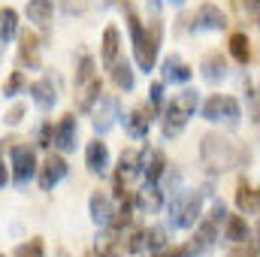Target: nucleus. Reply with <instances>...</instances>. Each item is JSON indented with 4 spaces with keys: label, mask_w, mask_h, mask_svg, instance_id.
<instances>
[{
    "label": "nucleus",
    "mask_w": 260,
    "mask_h": 257,
    "mask_svg": "<svg viewBox=\"0 0 260 257\" xmlns=\"http://www.w3.org/2000/svg\"><path fill=\"white\" fill-rule=\"evenodd\" d=\"M85 167L91 170V173H106V167H109V148H106V142H100V139H94V142H88V148H85Z\"/></svg>",
    "instance_id": "nucleus-17"
},
{
    "label": "nucleus",
    "mask_w": 260,
    "mask_h": 257,
    "mask_svg": "<svg viewBox=\"0 0 260 257\" xmlns=\"http://www.w3.org/2000/svg\"><path fill=\"white\" fill-rule=\"evenodd\" d=\"M118 49H121V34H118L115 24H109V27L103 30V52H100L106 70H112V67L118 64Z\"/></svg>",
    "instance_id": "nucleus-19"
},
{
    "label": "nucleus",
    "mask_w": 260,
    "mask_h": 257,
    "mask_svg": "<svg viewBox=\"0 0 260 257\" xmlns=\"http://www.w3.org/2000/svg\"><path fill=\"white\" fill-rule=\"evenodd\" d=\"M197 106H200V94L191 91V88H185L182 94H176L173 100H170V106H167V121H164V136L170 139V136H179L182 127L188 124V118L197 112Z\"/></svg>",
    "instance_id": "nucleus-3"
},
{
    "label": "nucleus",
    "mask_w": 260,
    "mask_h": 257,
    "mask_svg": "<svg viewBox=\"0 0 260 257\" xmlns=\"http://www.w3.org/2000/svg\"><path fill=\"white\" fill-rule=\"evenodd\" d=\"M227 46H230V55H233L239 64H248V61H251V43H248L245 30H233L230 40H227Z\"/></svg>",
    "instance_id": "nucleus-24"
},
{
    "label": "nucleus",
    "mask_w": 260,
    "mask_h": 257,
    "mask_svg": "<svg viewBox=\"0 0 260 257\" xmlns=\"http://www.w3.org/2000/svg\"><path fill=\"white\" fill-rule=\"evenodd\" d=\"M76 133H79V124H76V115H70L67 112L64 118H61V124L55 127V145L61 148V151H73L76 148Z\"/></svg>",
    "instance_id": "nucleus-18"
},
{
    "label": "nucleus",
    "mask_w": 260,
    "mask_h": 257,
    "mask_svg": "<svg viewBox=\"0 0 260 257\" xmlns=\"http://www.w3.org/2000/svg\"><path fill=\"white\" fill-rule=\"evenodd\" d=\"M133 206L142 212V215H154V212H160V206H164V191L154 185V182H145L136 197H133Z\"/></svg>",
    "instance_id": "nucleus-10"
},
{
    "label": "nucleus",
    "mask_w": 260,
    "mask_h": 257,
    "mask_svg": "<svg viewBox=\"0 0 260 257\" xmlns=\"http://www.w3.org/2000/svg\"><path fill=\"white\" fill-rule=\"evenodd\" d=\"M40 145H55V127L49 121L40 127Z\"/></svg>",
    "instance_id": "nucleus-37"
},
{
    "label": "nucleus",
    "mask_w": 260,
    "mask_h": 257,
    "mask_svg": "<svg viewBox=\"0 0 260 257\" xmlns=\"http://www.w3.org/2000/svg\"><path fill=\"white\" fill-rule=\"evenodd\" d=\"M200 160L209 173H227V170L245 167L251 160V151L245 145H236L230 136L212 130L200 139Z\"/></svg>",
    "instance_id": "nucleus-1"
},
{
    "label": "nucleus",
    "mask_w": 260,
    "mask_h": 257,
    "mask_svg": "<svg viewBox=\"0 0 260 257\" xmlns=\"http://www.w3.org/2000/svg\"><path fill=\"white\" fill-rule=\"evenodd\" d=\"M61 6H64L67 15H76V12H85L88 9V0H64Z\"/></svg>",
    "instance_id": "nucleus-36"
},
{
    "label": "nucleus",
    "mask_w": 260,
    "mask_h": 257,
    "mask_svg": "<svg viewBox=\"0 0 260 257\" xmlns=\"http://www.w3.org/2000/svg\"><path fill=\"white\" fill-rule=\"evenodd\" d=\"M15 34H18V12L12 6H3L0 9V43H9Z\"/></svg>",
    "instance_id": "nucleus-26"
},
{
    "label": "nucleus",
    "mask_w": 260,
    "mask_h": 257,
    "mask_svg": "<svg viewBox=\"0 0 260 257\" xmlns=\"http://www.w3.org/2000/svg\"><path fill=\"white\" fill-rule=\"evenodd\" d=\"M203 212V194L200 191H179L170 203V224L173 230H188L200 221Z\"/></svg>",
    "instance_id": "nucleus-4"
},
{
    "label": "nucleus",
    "mask_w": 260,
    "mask_h": 257,
    "mask_svg": "<svg viewBox=\"0 0 260 257\" xmlns=\"http://www.w3.org/2000/svg\"><path fill=\"white\" fill-rule=\"evenodd\" d=\"M94 58H88V55H85V58H82V61H79V70H76V85H79V82H88V79H94V76H97V70H94Z\"/></svg>",
    "instance_id": "nucleus-32"
},
{
    "label": "nucleus",
    "mask_w": 260,
    "mask_h": 257,
    "mask_svg": "<svg viewBox=\"0 0 260 257\" xmlns=\"http://www.w3.org/2000/svg\"><path fill=\"white\" fill-rule=\"evenodd\" d=\"M12 257H46V245H43L40 236H37V239H27V242H21V245L15 248Z\"/></svg>",
    "instance_id": "nucleus-29"
},
{
    "label": "nucleus",
    "mask_w": 260,
    "mask_h": 257,
    "mask_svg": "<svg viewBox=\"0 0 260 257\" xmlns=\"http://www.w3.org/2000/svg\"><path fill=\"white\" fill-rule=\"evenodd\" d=\"M88 209H91V221H94L97 227H106V224L112 221V215H115L112 197H109L106 191H94V194H91V203H88Z\"/></svg>",
    "instance_id": "nucleus-13"
},
{
    "label": "nucleus",
    "mask_w": 260,
    "mask_h": 257,
    "mask_svg": "<svg viewBox=\"0 0 260 257\" xmlns=\"http://www.w3.org/2000/svg\"><path fill=\"white\" fill-rule=\"evenodd\" d=\"M91 112H94V130L103 136V133H109V130L115 127V121L121 118V103L112 94H100V100L94 103Z\"/></svg>",
    "instance_id": "nucleus-7"
},
{
    "label": "nucleus",
    "mask_w": 260,
    "mask_h": 257,
    "mask_svg": "<svg viewBox=\"0 0 260 257\" xmlns=\"http://www.w3.org/2000/svg\"><path fill=\"white\" fill-rule=\"evenodd\" d=\"M139 173L148 179V182H157L164 173H167V157H164V151L160 148H142L139 151Z\"/></svg>",
    "instance_id": "nucleus-8"
},
{
    "label": "nucleus",
    "mask_w": 260,
    "mask_h": 257,
    "mask_svg": "<svg viewBox=\"0 0 260 257\" xmlns=\"http://www.w3.org/2000/svg\"><path fill=\"white\" fill-rule=\"evenodd\" d=\"M145 248L148 251H164L167 248V230L164 227H148L145 230Z\"/></svg>",
    "instance_id": "nucleus-28"
},
{
    "label": "nucleus",
    "mask_w": 260,
    "mask_h": 257,
    "mask_svg": "<svg viewBox=\"0 0 260 257\" xmlns=\"http://www.w3.org/2000/svg\"><path fill=\"white\" fill-rule=\"evenodd\" d=\"M21 46H18V64L24 67H40V58H37V52H40V37L34 34V30H24L21 34V40H18Z\"/></svg>",
    "instance_id": "nucleus-22"
},
{
    "label": "nucleus",
    "mask_w": 260,
    "mask_h": 257,
    "mask_svg": "<svg viewBox=\"0 0 260 257\" xmlns=\"http://www.w3.org/2000/svg\"><path fill=\"white\" fill-rule=\"evenodd\" d=\"M100 94H103L100 76H94V79H88V82H79V85H76V106H79L82 112H91L94 103L100 100Z\"/></svg>",
    "instance_id": "nucleus-14"
},
{
    "label": "nucleus",
    "mask_w": 260,
    "mask_h": 257,
    "mask_svg": "<svg viewBox=\"0 0 260 257\" xmlns=\"http://www.w3.org/2000/svg\"><path fill=\"white\" fill-rule=\"evenodd\" d=\"M160 73H164V82H173V85H185V82H191V76H194V70L185 64L179 55H170L164 67H160Z\"/></svg>",
    "instance_id": "nucleus-16"
},
{
    "label": "nucleus",
    "mask_w": 260,
    "mask_h": 257,
    "mask_svg": "<svg viewBox=\"0 0 260 257\" xmlns=\"http://www.w3.org/2000/svg\"><path fill=\"white\" fill-rule=\"evenodd\" d=\"M9 154H12V179H15L18 188H24L37 173V151L24 142H12Z\"/></svg>",
    "instance_id": "nucleus-6"
},
{
    "label": "nucleus",
    "mask_w": 260,
    "mask_h": 257,
    "mask_svg": "<svg viewBox=\"0 0 260 257\" xmlns=\"http://www.w3.org/2000/svg\"><path fill=\"white\" fill-rule=\"evenodd\" d=\"M112 82L121 91H133V70H130L127 61H118V64L112 67Z\"/></svg>",
    "instance_id": "nucleus-27"
},
{
    "label": "nucleus",
    "mask_w": 260,
    "mask_h": 257,
    "mask_svg": "<svg viewBox=\"0 0 260 257\" xmlns=\"http://www.w3.org/2000/svg\"><path fill=\"white\" fill-rule=\"evenodd\" d=\"M151 121H154V106H136L127 118H124L127 136H133V139H142V136H148Z\"/></svg>",
    "instance_id": "nucleus-9"
},
{
    "label": "nucleus",
    "mask_w": 260,
    "mask_h": 257,
    "mask_svg": "<svg viewBox=\"0 0 260 257\" xmlns=\"http://www.w3.org/2000/svg\"><path fill=\"white\" fill-rule=\"evenodd\" d=\"M224 239H230L233 245L251 239V227L245 224V215H227V221H224Z\"/></svg>",
    "instance_id": "nucleus-23"
},
{
    "label": "nucleus",
    "mask_w": 260,
    "mask_h": 257,
    "mask_svg": "<svg viewBox=\"0 0 260 257\" xmlns=\"http://www.w3.org/2000/svg\"><path fill=\"white\" fill-rule=\"evenodd\" d=\"M58 257H70V254H67V251H58Z\"/></svg>",
    "instance_id": "nucleus-42"
},
{
    "label": "nucleus",
    "mask_w": 260,
    "mask_h": 257,
    "mask_svg": "<svg viewBox=\"0 0 260 257\" xmlns=\"http://www.w3.org/2000/svg\"><path fill=\"white\" fill-rule=\"evenodd\" d=\"M27 18L37 27H49L52 24V0H27Z\"/></svg>",
    "instance_id": "nucleus-25"
},
{
    "label": "nucleus",
    "mask_w": 260,
    "mask_h": 257,
    "mask_svg": "<svg viewBox=\"0 0 260 257\" xmlns=\"http://www.w3.org/2000/svg\"><path fill=\"white\" fill-rule=\"evenodd\" d=\"M194 27L197 30H224L227 27V15L215 3H203L194 15Z\"/></svg>",
    "instance_id": "nucleus-12"
},
{
    "label": "nucleus",
    "mask_w": 260,
    "mask_h": 257,
    "mask_svg": "<svg viewBox=\"0 0 260 257\" xmlns=\"http://www.w3.org/2000/svg\"><path fill=\"white\" fill-rule=\"evenodd\" d=\"M200 70H203V79H206V82H212V85H218V82H224V79H227V61L221 58V52L206 55V58H203V64H200Z\"/></svg>",
    "instance_id": "nucleus-21"
},
{
    "label": "nucleus",
    "mask_w": 260,
    "mask_h": 257,
    "mask_svg": "<svg viewBox=\"0 0 260 257\" xmlns=\"http://www.w3.org/2000/svg\"><path fill=\"white\" fill-rule=\"evenodd\" d=\"M6 182H9V173H6V164H3V160H0V188H3V185H6Z\"/></svg>",
    "instance_id": "nucleus-40"
},
{
    "label": "nucleus",
    "mask_w": 260,
    "mask_h": 257,
    "mask_svg": "<svg viewBox=\"0 0 260 257\" xmlns=\"http://www.w3.org/2000/svg\"><path fill=\"white\" fill-rule=\"evenodd\" d=\"M160 103H164V85H160V82H154V85H151V106L157 109Z\"/></svg>",
    "instance_id": "nucleus-38"
},
{
    "label": "nucleus",
    "mask_w": 260,
    "mask_h": 257,
    "mask_svg": "<svg viewBox=\"0 0 260 257\" xmlns=\"http://www.w3.org/2000/svg\"><path fill=\"white\" fill-rule=\"evenodd\" d=\"M127 12V27H130V40H133V55H136V64L139 70H154L157 64V49H160V34H164V27H160V21L157 18H151V27H145L142 21H139V15L133 12V9H124Z\"/></svg>",
    "instance_id": "nucleus-2"
},
{
    "label": "nucleus",
    "mask_w": 260,
    "mask_h": 257,
    "mask_svg": "<svg viewBox=\"0 0 260 257\" xmlns=\"http://www.w3.org/2000/svg\"><path fill=\"white\" fill-rule=\"evenodd\" d=\"M164 3H170V6H185V0H164Z\"/></svg>",
    "instance_id": "nucleus-41"
},
{
    "label": "nucleus",
    "mask_w": 260,
    "mask_h": 257,
    "mask_svg": "<svg viewBox=\"0 0 260 257\" xmlns=\"http://www.w3.org/2000/svg\"><path fill=\"white\" fill-rule=\"evenodd\" d=\"M227 257H257V245H254V242H248V239H245V242H236V245H233V251H230Z\"/></svg>",
    "instance_id": "nucleus-34"
},
{
    "label": "nucleus",
    "mask_w": 260,
    "mask_h": 257,
    "mask_svg": "<svg viewBox=\"0 0 260 257\" xmlns=\"http://www.w3.org/2000/svg\"><path fill=\"white\" fill-rule=\"evenodd\" d=\"M236 209L242 215H257L260 212V188L248 185L245 179L236 185Z\"/></svg>",
    "instance_id": "nucleus-15"
},
{
    "label": "nucleus",
    "mask_w": 260,
    "mask_h": 257,
    "mask_svg": "<svg viewBox=\"0 0 260 257\" xmlns=\"http://www.w3.org/2000/svg\"><path fill=\"white\" fill-rule=\"evenodd\" d=\"M145 248V230H130L127 233V242H124V251L130 254H139Z\"/></svg>",
    "instance_id": "nucleus-33"
},
{
    "label": "nucleus",
    "mask_w": 260,
    "mask_h": 257,
    "mask_svg": "<svg viewBox=\"0 0 260 257\" xmlns=\"http://www.w3.org/2000/svg\"><path fill=\"white\" fill-rule=\"evenodd\" d=\"M257 21H260V18H257Z\"/></svg>",
    "instance_id": "nucleus-45"
},
{
    "label": "nucleus",
    "mask_w": 260,
    "mask_h": 257,
    "mask_svg": "<svg viewBox=\"0 0 260 257\" xmlns=\"http://www.w3.org/2000/svg\"><path fill=\"white\" fill-rule=\"evenodd\" d=\"M0 257H3V254H0Z\"/></svg>",
    "instance_id": "nucleus-44"
},
{
    "label": "nucleus",
    "mask_w": 260,
    "mask_h": 257,
    "mask_svg": "<svg viewBox=\"0 0 260 257\" xmlns=\"http://www.w3.org/2000/svg\"><path fill=\"white\" fill-rule=\"evenodd\" d=\"M24 115H27V106H24V103H15V106L6 112V118H3V121H6V124H18Z\"/></svg>",
    "instance_id": "nucleus-35"
},
{
    "label": "nucleus",
    "mask_w": 260,
    "mask_h": 257,
    "mask_svg": "<svg viewBox=\"0 0 260 257\" xmlns=\"http://www.w3.org/2000/svg\"><path fill=\"white\" fill-rule=\"evenodd\" d=\"M251 112H254V118L260 121V88L251 94Z\"/></svg>",
    "instance_id": "nucleus-39"
},
{
    "label": "nucleus",
    "mask_w": 260,
    "mask_h": 257,
    "mask_svg": "<svg viewBox=\"0 0 260 257\" xmlns=\"http://www.w3.org/2000/svg\"><path fill=\"white\" fill-rule=\"evenodd\" d=\"M30 97H34V103H37L43 112L52 109V106L58 103V91H55L52 79H37V82L30 85Z\"/></svg>",
    "instance_id": "nucleus-20"
},
{
    "label": "nucleus",
    "mask_w": 260,
    "mask_h": 257,
    "mask_svg": "<svg viewBox=\"0 0 260 257\" xmlns=\"http://www.w3.org/2000/svg\"><path fill=\"white\" fill-rule=\"evenodd\" d=\"M203 118L206 121H224V124H236L242 118V109H239V100L230 97V94H212L206 103H203Z\"/></svg>",
    "instance_id": "nucleus-5"
},
{
    "label": "nucleus",
    "mask_w": 260,
    "mask_h": 257,
    "mask_svg": "<svg viewBox=\"0 0 260 257\" xmlns=\"http://www.w3.org/2000/svg\"><path fill=\"white\" fill-rule=\"evenodd\" d=\"M21 91H24V73L15 70V73L6 79V85H3V97H15V94H21Z\"/></svg>",
    "instance_id": "nucleus-31"
},
{
    "label": "nucleus",
    "mask_w": 260,
    "mask_h": 257,
    "mask_svg": "<svg viewBox=\"0 0 260 257\" xmlns=\"http://www.w3.org/2000/svg\"><path fill=\"white\" fill-rule=\"evenodd\" d=\"M257 236H260V224H257Z\"/></svg>",
    "instance_id": "nucleus-43"
},
{
    "label": "nucleus",
    "mask_w": 260,
    "mask_h": 257,
    "mask_svg": "<svg viewBox=\"0 0 260 257\" xmlns=\"http://www.w3.org/2000/svg\"><path fill=\"white\" fill-rule=\"evenodd\" d=\"M64 176H67V160L61 154H49L46 164L40 167V188H43V191H52Z\"/></svg>",
    "instance_id": "nucleus-11"
},
{
    "label": "nucleus",
    "mask_w": 260,
    "mask_h": 257,
    "mask_svg": "<svg viewBox=\"0 0 260 257\" xmlns=\"http://www.w3.org/2000/svg\"><path fill=\"white\" fill-rule=\"evenodd\" d=\"M118 173L130 179L133 173H139V151H124L121 154V160H118Z\"/></svg>",
    "instance_id": "nucleus-30"
}]
</instances>
